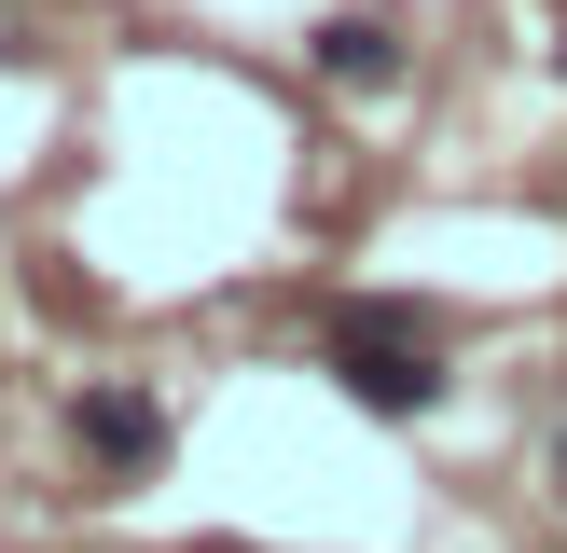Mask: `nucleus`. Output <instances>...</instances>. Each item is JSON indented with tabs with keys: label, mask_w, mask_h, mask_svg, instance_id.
<instances>
[{
	"label": "nucleus",
	"mask_w": 567,
	"mask_h": 553,
	"mask_svg": "<svg viewBox=\"0 0 567 553\" xmlns=\"http://www.w3.org/2000/svg\"><path fill=\"white\" fill-rule=\"evenodd\" d=\"M319 374L347 387L360 415H388V429H415V415H443V319L430 304H402V291H347L319 319Z\"/></svg>",
	"instance_id": "nucleus-1"
},
{
	"label": "nucleus",
	"mask_w": 567,
	"mask_h": 553,
	"mask_svg": "<svg viewBox=\"0 0 567 553\" xmlns=\"http://www.w3.org/2000/svg\"><path fill=\"white\" fill-rule=\"evenodd\" d=\"M319 83H347V97H388V83H402V28L388 14H319Z\"/></svg>",
	"instance_id": "nucleus-3"
},
{
	"label": "nucleus",
	"mask_w": 567,
	"mask_h": 553,
	"mask_svg": "<svg viewBox=\"0 0 567 553\" xmlns=\"http://www.w3.org/2000/svg\"><path fill=\"white\" fill-rule=\"evenodd\" d=\"M554 498H567V442H554Z\"/></svg>",
	"instance_id": "nucleus-4"
},
{
	"label": "nucleus",
	"mask_w": 567,
	"mask_h": 553,
	"mask_svg": "<svg viewBox=\"0 0 567 553\" xmlns=\"http://www.w3.org/2000/svg\"><path fill=\"white\" fill-rule=\"evenodd\" d=\"M70 442L97 470H153L166 457V401H153V387H83V401H70Z\"/></svg>",
	"instance_id": "nucleus-2"
}]
</instances>
